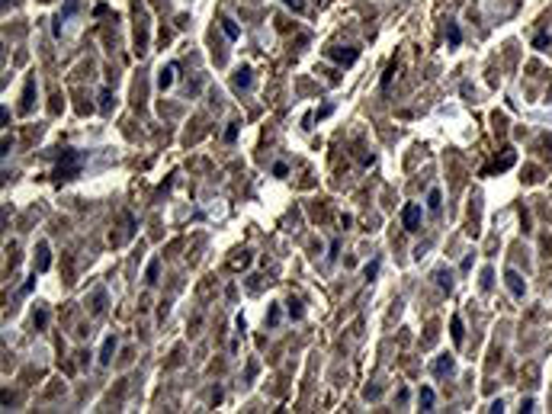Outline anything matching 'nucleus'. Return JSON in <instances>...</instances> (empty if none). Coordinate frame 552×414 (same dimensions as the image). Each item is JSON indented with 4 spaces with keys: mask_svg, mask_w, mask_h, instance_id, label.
I'll return each instance as SVG.
<instances>
[{
    "mask_svg": "<svg viewBox=\"0 0 552 414\" xmlns=\"http://www.w3.org/2000/svg\"><path fill=\"white\" fill-rule=\"evenodd\" d=\"M84 164H87V151H74V148L61 151L58 167H55V183L77 180V177H80V171H84Z\"/></svg>",
    "mask_w": 552,
    "mask_h": 414,
    "instance_id": "nucleus-1",
    "label": "nucleus"
},
{
    "mask_svg": "<svg viewBox=\"0 0 552 414\" xmlns=\"http://www.w3.org/2000/svg\"><path fill=\"white\" fill-rule=\"evenodd\" d=\"M401 222H405V232H418L421 228V206L418 202H408L401 209Z\"/></svg>",
    "mask_w": 552,
    "mask_h": 414,
    "instance_id": "nucleus-2",
    "label": "nucleus"
},
{
    "mask_svg": "<svg viewBox=\"0 0 552 414\" xmlns=\"http://www.w3.org/2000/svg\"><path fill=\"white\" fill-rule=\"evenodd\" d=\"M504 283H507V289H510V296H514V298L527 296V283H523V276L517 273V270H507V273H504Z\"/></svg>",
    "mask_w": 552,
    "mask_h": 414,
    "instance_id": "nucleus-3",
    "label": "nucleus"
},
{
    "mask_svg": "<svg viewBox=\"0 0 552 414\" xmlns=\"http://www.w3.org/2000/svg\"><path fill=\"white\" fill-rule=\"evenodd\" d=\"M456 372V359L449 356V354H443L433 359V376H453Z\"/></svg>",
    "mask_w": 552,
    "mask_h": 414,
    "instance_id": "nucleus-4",
    "label": "nucleus"
},
{
    "mask_svg": "<svg viewBox=\"0 0 552 414\" xmlns=\"http://www.w3.org/2000/svg\"><path fill=\"white\" fill-rule=\"evenodd\" d=\"M250 84H254L250 67H238V71L231 74V87H235V90H250Z\"/></svg>",
    "mask_w": 552,
    "mask_h": 414,
    "instance_id": "nucleus-5",
    "label": "nucleus"
},
{
    "mask_svg": "<svg viewBox=\"0 0 552 414\" xmlns=\"http://www.w3.org/2000/svg\"><path fill=\"white\" fill-rule=\"evenodd\" d=\"M32 103H36V80H26V90H23V103H19V113H32Z\"/></svg>",
    "mask_w": 552,
    "mask_h": 414,
    "instance_id": "nucleus-6",
    "label": "nucleus"
},
{
    "mask_svg": "<svg viewBox=\"0 0 552 414\" xmlns=\"http://www.w3.org/2000/svg\"><path fill=\"white\" fill-rule=\"evenodd\" d=\"M77 6H80V0H67V3L61 6V13L55 16V36L61 32V23H64V19H71L74 13H77Z\"/></svg>",
    "mask_w": 552,
    "mask_h": 414,
    "instance_id": "nucleus-7",
    "label": "nucleus"
},
{
    "mask_svg": "<svg viewBox=\"0 0 552 414\" xmlns=\"http://www.w3.org/2000/svg\"><path fill=\"white\" fill-rule=\"evenodd\" d=\"M174 77H177V64L170 61V64H164V67L158 71V87H161V90H167V87L174 84Z\"/></svg>",
    "mask_w": 552,
    "mask_h": 414,
    "instance_id": "nucleus-8",
    "label": "nucleus"
},
{
    "mask_svg": "<svg viewBox=\"0 0 552 414\" xmlns=\"http://www.w3.org/2000/svg\"><path fill=\"white\" fill-rule=\"evenodd\" d=\"M116 344H119V341H116V334H110L103 341V347H100V366H110V359L116 354Z\"/></svg>",
    "mask_w": 552,
    "mask_h": 414,
    "instance_id": "nucleus-9",
    "label": "nucleus"
},
{
    "mask_svg": "<svg viewBox=\"0 0 552 414\" xmlns=\"http://www.w3.org/2000/svg\"><path fill=\"white\" fill-rule=\"evenodd\" d=\"M328 55H331L334 61H344V64H353V61L360 58V49H331Z\"/></svg>",
    "mask_w": 552,
    "mask_h": 414,
    "instance_id": "nucleus-10",
    "label": "nucleus"
},
{
    "mask_svg": "<svg viewBox=\"0 0 552 414\" xmlns=\"http://www.w3.org/2000/svg\"><path fill=\"white\" fill-rule=\"evenodd\" d=\"M52 267V257H49V241H39V260H36V273H45Z\"/></svg>",
    "mask_w": 552,
    "mask_h": 414,
    "instance_id": "nucleus-11",
    "label": "nucleus"
},
{
    "mask_svg": "<svg viewBox=\"0 0 552 414\" xmlns=\"http://www.w3.org/2000/svg\"><path fill=\"white\" fill-rule=\"evenodd\" d=\"M433 280H437V286L443 289V293H453V270H446V267H440L437 273H433Z\"/></svg>",
    "mask_w": 552,
    "mask_h": 414,
    "instance_id": "nucleus-12",
    "label": "nucleus"
},
{
    "mask_svg": "<svg viewBox=\"0 0 552 414\" xmlns=\"http://www.w3.org/2000/svg\"><path fill=\"white\" fill-rule=\"evenodd\" d=\"M113 106H116L113 90H110V87H103V90H100V113H103V116H110V113H113Z\"/></svg>",
    "mask_w": 552,
    "mask_h": 414,
    "instance_id": "nucleus-13",
    "label": "nucleus"
},
{
    "mask_svg": "<svg viewBox=\"0 0 552 414\" xmlns=\"http://www.w3.org/2000/svg\"><path fill=\"white\" fill-rule=\"evenodd\" d=\"M440 206H443L440 186H430V193H427V209H430V212H440Z\"/></svg>",
    "mask_w": 552,
    "mask_h": 414,
    "instance_id": "nucleus-14",
    "label": "nucleus"
},
{
    "mask_svg": "<svg viewBox=\"0 0 552 414\" xmlns=\"http://www.w3.org/2000/svg\"><path fill=\"white\" fill-rule=\"evenodd\" d=\"M449 334H453V344H462L466 331H462V318L459 315H453V321H449Z\"/></svg>",
    "mask_w": 552,
    "mask_h": 414,
    "instance_id": "nucleus-15",
    "label": "nucleus"
},
{
    "mask_svg": "<svg viewBox=\"0 0 552 414\" xmlns=\"http://www.w3.org/2000/svg\"><path fill=\"white\" fill-rule=\"evenodd\" d=\"M158 273H161V260L154 257V260L148 263V270H145V283H151V286H154V283H158Z\"/></svg>",
    "mask_w": 552,
    "mask_h": 414,
    "instance_id": "nucleus-16",
    "label": "nucleus"
},
{
    "mask_svg": "<svg viewBox=\"0 0 552 414\" xmlns=\"http://www.w3.org/2000/svg\"><path fill=\"white\" fill-rule=\"evenodd\" d=\"M106 311V289H97V296H93V315H103Z\"/></svg>",
    "mask_w": 552,
    "mask_h": 414,
    "instance_id": "nucleus-17",
    "label": "nucleus"
},
{
    "mask_svg": "<svg viewBox=\"0 0 552 414\" xmlns=\"http://www.w3.org/2000/svg\"><path fill=\"white\" fill-rule=\"evenodd\" d=\"M446 39H449V45H453V49H456V45L462 42V29H459V26H456V23H446Z\"/></svg>",
    "mask_w": 552,
    "mask_h": 414,
    "instance_id": "nucleus-18",
    "label": "nucleus"
},
{
    "mask_svg": "<svg viewBox=\"0 0 552 414\" xmlns=\"http://www.w3.org/2000/svg\"><path fill=\"white\" fill-rule=\"evenodd\" d=\"M549 45H552V36H549V32H536V36H533V49H536V52H546Z\"/></svg>",
    "mask_w": 552,
    "mask_h": 414,
    "instance_id": "nucleus-19",
    "label": "nucleus"
},
{
    "mask_svg": "<svg viewBox=\"0 0 552 414\" xmlns=\"http://www.w3.org/2000/svg\"><path fill=\"white\" fill-rule=\"evenodd\" d=\"M421 411H433V389H421Z\"/></svg>",
    "mask_w": 552,
    "mask_h": 414,
    "instance_id": "nucleus-20",
    "label": "nucleus"
},
{
    "mask_svg": "<svg viewBox=\"0 0 552 414\" xmlns=\"http://www.w3.org/2000/svg\"><path fill=\"white\" fill-rule=\"evenodd\" d=\"M222 29H225V36H228V39H238V36H241V32H238V26H235V19H228V16L222 19Z\"/></svg>",
    "mask_w": 552,
    "mask_h": 414,
    "instance_id": "nucleus-21",
    "label": "nucleus"
},
{
    "mask_svg": "<svg viewBox=\"0 0 552 414\" xmlns=\"http://www.w3.org/2000/svg\"><path fill=\"white\" fill-rule=\"evenodd\" d=\"M286 308H289L292 318H302V315H305V308H302V302H299V298H289V302H286Z\"/></svg>",
    "mask_w": 552,
    "mask_h": 414,
    "instance_id": "nucleus-22",
    "label": "nucleus"
},
{
    "mask_svg": "<svg viewBox=\"0 0 552 414\" xmlns=\"http://www.w3.org/2000/svg\"><path fill=\"white\" fill-rule=\"evenodd\" d=\"M514 158H517V154H514V151H510V148H507V151H504V158L497 161V171H507V167L514 164Z\"/></svg>",
    "mask_w": 552,
    "mask_h": 414,
    "instance_id": "nucleus-23",
    "label": "nucleus"
},
{
    "mask_svg": "<svg viewBox=\"0 0 552 414\" xmlns=\"http://www.w3.org/2000/svg\"><path fill=\"white\" fill-rule=\"evenodd\" d=\"M491 286H494V273H491V267H488V270H482V289L488 293Z\"/></svg>",
    "mask_w": 552,
    "mask_h": 414,
    "instance_id": "nucleus-24",
    "label": "nucleus"
},
{
    "mask_svg": "<svg viewBox=\"0 0 552 414\" xmlns=\"http://www.w3.org/2000/svg\"><path fill=\"white\" fill-rule=\"evenodd\" d=\"M279 318H283V311H279V305H273V308H270V315H267V324H270V328H276Z\"/></svg>",
    "mask_w": 552,
    "mask_h": 414,
    "instance_id": "nucleus-25",
    "label": "nucleus"
},
{
    "mask_svg": "<svg viewBox=\"0 0 552 414\" xmlns=\"http://www.w3.org/2000/svg\"><path fill=\"white\" fill-rule=\"evenodd\" d=\"M45 321H49V311H45V308H39L36 315H32V324H36V328H45Z\"/></svg>",
    "mask_w": 552,
    "mask_h": 414,
    "instance_id": "nucleus-26",
    "label": "nucleus"
},
{
    "mask_svg": "<svg viewBox=\"0 0 552 414\" xmlns=\"http://www.w3.org/2000/svg\"><path fill=\"white\" fill-rule=\"evenodd\" d=\"M392 77H395V64H388V71L382 74V90H388V84H392Z\"/></svg>",
    "mask_w": 552,
    "mask_h": 414,
    "instance_id": "nucleus-27",
    "label": "nucleus"
},
{
    "mask_svg": "<svg viewBox=\"0 0 552 414\" xmlns=\"http://www.w3.org/2000/svg\"><path fill=\"white\" fill-rule=\"evenodd\" d=\"M363 273H366V280H372V276H376V273H379V260H372V263H366V270H363Z\"/></svg>",
    "mask_w": 552,
    "mask_h": 414,
    "instance_id": "nucleus-28",
    "label": "nucleus"
},
{
    "mask_svg": "<svg viewBox=\"0 0 552 414\" xmlns=\"http://www.w3.org/2000/svg\"><path fill=\"white\" fill-rule=\"evenodd\" d=\"M238 138V122H231L228 128H225V141H235Z\"/></svg>",
    "mask_w": 552,
    "mask_h": 414,
    "instance_id": "nucleus-29",
    "label": "nucleus"
},
{
    "mask_svg": "<svg viewBox=\"0 0 552 414\" xmlns=\"http://www.w3.org/2000/svg\"><path fill=\"white\" fill-rule=\"evenodd\" d=\"M32 286H36V273H32V276H29V280H26V286H23V289H19V296H29V293H32Z\"/></svg>",
    "mask_w": 552,
    "mask_h": 414,
    "instance_id": "nucleus-30",
    "label": "nucleus"
},
{
    "mask_svg": "<svg viewBox=\"0 0 552 414\" xmlns=\"http://www.w3.org/2000/svg\"><path fill=\"white\" fill-rule=\"evenodd\" d=\"M283 3H286V6H292L296 13H302V10H305V0H283Z\"/></svg>",
    "mask_w": 552,
    "mask_h": 414,
    "instance_id": "nucleus-31",
    "label": "nucleus"
},
{
    "mask_svg": "<svg viewBox=\"0 0 552 414\" xmlns=\"http://www.w3.org/2000/svg\"><path fill=\"white\" fill-rule=\"evenodd\" d=\"M337 247H340V241L334 237V241H331V254H328V260H337Z\"/></svg>",
    "mask_w": 552,
    "mask_h": 414,
    "instance_id": "nucleus-32",
    "label": "nucleus"
},
{
    "mask_svg": "<svg viewBox=\"0 0 552 414\" xmlns=\"http://www.w3.org/2000/svg\"><path fill=\"white\" fill-rule=\"evenodd\" d=\"M273 174H276V177H286V164H283V161H279V164H273Z\"/></svg>",
    "mask_w": 552,
    "mask_h": 414,
    "instance_id": "nucleus-33",
    "label": "nucleus"
},
{
    "mask_svg": "<svg viewBox=\"0 0 552 414\" xmlns=\"http://www.w3.org/2000/svg\"><path fill=\"white\" fill-rule=\"evenodd\" d=\"M6 3H10V0H3V6H6Z\"/></svg>",
    "mask_w": 552,
    "mask_h": 414,
    "instance_id": "nucleus-34",
    "label": "nucleus"
}]
</instances>
